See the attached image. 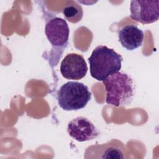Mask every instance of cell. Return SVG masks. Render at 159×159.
Segmentation results:
<instances>
[{
  "instance_id": "obj_4",
  "label": "cell",
  "mask_w": 159,
  "mask_h": 159,
  "mask_svg": "<svg viewBox=\"0 0 159 159\" xmlns=\"http://www.w3.org/2000/svg\"><path fill=\"white\" fill-rule=\"evenodd\" d=\"M130 17L133 20L144 24L158 20L159 1H135L130 2Z\"/></svg>"
},
{
  "instance_id": "obj_7",
  "label": "cell",
  "mask_w": 159,
  "mask_h": 159,
  "mask_svg": "<svg viewBox=\"0 0 159 159\" xmlns=\"http://www.w3.org/2000/svg\"><path fill=\"white\" fill-rule=\"evenodd\" d=\"M67 131L73 139L82 142L96 138L99 131L93 123L84 117H78L68 124Z\"/></svg>"
},
{
  "instance_id": "obj_3",
  "label": "cell",
  "mask_w": 159,
  "mask_h": 159,
  "mask_svg": "<svg viewBox=\"0 0 159 159\" xmlns=\"http://www.w3.org/2000/svg\"><path fill=\"white\" fill-rule=\"evenodd\" d=\"M91 93L84 84L68 81L57 92L58 105L65 111H78L86 107L91 100Z\"/></svg>"
},
{
  "instance_id": "obj_1",
  "label": "cell",
  "mask_w": 159,
  "mask_h": 159,
  "mask_svg": "<svg viewBox=\"0 0 159 159\" xmlns=\"http://www.w3.org/2000/svg\"><path fill=\"white\" fill-rule=\"evenodd\" d=\"M106 91L107 104L121 107L129 104L134 96L135 85L127 73L117 71L102 81Z\"/></svg>"
},
{
  "instance_id": "obj_10",
  "label": "cell",
  "mask_w": 159,
  "mask_h": 159,
  "mask_svg": "<svg viewBox=\"0 0 159 159\" xmlns=\"http://www.w3.org/2000/svg\"><path fill=\"white\" fill-rule=\"evenodd\" d=\"M102 158H122V153L120 150L114 148H110L107 149Z\"/></svg>"
},
{
  "instance_id": "obj_8",
  "label": "cell",
  "mask_w": 159,
  "mask_h": 159,
  "mask_svg": "<svg viewBox=\"0 0 159 159\" xmlns=\"http://www.w3.org/2000/svg\"><path fill=\"white\" fill-rule=\"evenodd\" d=\"M143 38V32L135 25H126L118 33L119 42L128 50H133L140 47Z\"/></svg>"
},
{
  "instance_id": "obj_5",
  "label": "cell",
  "mask_w": 159,
  "mask_h": 159,
  "mask_svg": "<svg viewBox=\"0 0 159 159\" xmlns=\"http://www.w3.org/2000/svg\"><path fill=\"white\" fill-rule=\"evenodd\" d=\"M45 33L53 47H62L68 43L70 29L66 21L60 17L50 19L46 23Z\"/></svg>"
},
{
  "instance_id": "obj_9",
  "label": "cell",
  "mask_w": 159,
  "mask_h": 159,
  "mask_svg": "<svg viewBox=\"0 0 159 159\" xmlns=\"http://www.w3.org/2000/svg\"><path fill=\"white\" fill-rule=\"evenodd\" d=\"M63 14L65 18L71 23L80 22L83 16L82 7L76 1H69L63 9Z\"/></svg>"
},
{
  "instance_id": "obj_6",
  "label": "cell",
  "mask_w": 159,
  "mask_h": 159,
  "mask_svg": "<svg viewBox=\"0 0 159 159\" xmlns=\"http://www.w3.org/2000/svg\"><path fill=\"white\" fill-rule=\"evenodd\" d=\"M60 70L65 78L78 80L86 76L88 66L81 55L72 53L66 55L62 60Z\"/></svg>"
},
{
  "instance_id": "obj_2",
  "label": "cell",
  "mask_w": 159,
  "mask_h": 159,
  "mask_svg": "<svg viewBox=\"0 0 159 159\" xmlns=\"http://www.w3.org/2000/svg\"><path fill=\"white\" fill-rule=\"evenodd\" d=\"M122 57L112 48L99 45L88 58L91 76L98 81H104L109 76L119 71Z\"/></svg>"
}]
</instances>
